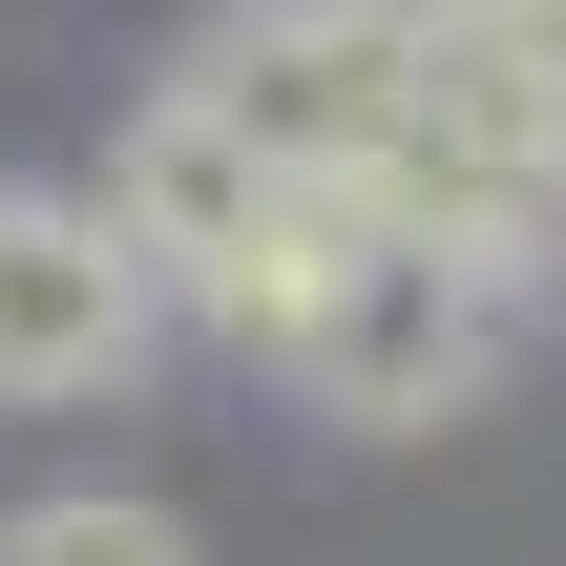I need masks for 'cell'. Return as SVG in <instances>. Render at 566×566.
<instances>
[{
    "instance_id": "cell-3",
    "label": "cell",
    "mask_w": 566,
    "mask_h": 566,
    "mask_svg": "<svg viewBox=\"0 0 566 566\" xmlns=\"http://www.w3.org/2000/svg\"><path fill=\"white\" fill-rule=\"evenodd\" d=\"M399 63H420V0H231V21L168 63V105H210V126H231L252 168H294V189H378Z\"/></svg>"
},
{
    "instance_id": "cell-6",
    "label": "cell",
    "mask_w": 566,
    "mask_h": 566,
    "mask_svg": "<svg viewBox=\"0 0 566 566\" xmlns=\"http://www.w3.org/2000/svg\"><path fill=\"white\" fill-rule=\"evenodd\" d=\"M0 566H189V525L126 483H42V504H0Z\"/></svg>"
},
{
    "instance_id": "cell-1",
    "label": "cell",
    "mask_w": 566,
    "mask_h": 566,
    "mask_svg": "<svg viewBox=\"0 0 566 566\" xmlns=\"http://www.w3.org/2000/svg\"><path fill=\"white\" fill-rule=\"evenodd\" d=\"M357 210L420 231V252H462V273H525V294H546V252H566V21H462V0H420L399 147H378Z\"/></svg>"
},
{
    "instance_id": "cell-5",
    "label": "cell",
    "mask_w": 566,
    "mask_h": 566,
    "mask_svg": "<svg viewBox=\"0 0 566 566\" xmlns=\"http://www.w3.org/2000/svg\"><path fill=\"white\" fill-rule=\"evenodd\" d=\"M273 210H294V168H252L210 105H147V126H126V168H105V231H126V273H147L168 315H189V294H210Z\"/></svg>"
},
{
    "instance_id": "cell-4",
    "label": "cell",
    "mask_w": 566,
    "mask_h": 566,
    "mask_svg": "<svg viewBox=\"0 0 566 566\" xmlns=\"http://www.w3.org/2000/svg\"><path fill=\"white\" fill-rule=\"evenodd\" d=\"M168 336V294L126 273V231L84 189H0V420H63V399H126Z\"/></svg>"
},
{
    "instance_id": "cell-7",
    "label": "cell",
    "mask_w": 566,
    "mask_h": 566,
    "mask_svg": "<svg viewBox=\"0 0 566 566\" xmlns=\"http://www.w3.org/2000/svg\"><path fill=\"white\" fill-rule=\"evenodd\" d=\"M462 21H566V0H462Z\"/></svg>"
},
{
    "instance_id": "cell-2",
    "label": "cell",
    "mask_w": 566,
    "mask_h": 566,
    "mask_svg": "<svg viewBox=\"0 0 566 566\" xmlns=\"http://www.w3.org/2000/svg\"><path fill=\"white\" fill-rule=\"evenodd\" d=\"M504 357H525V273H462V252H420V231H357L336 294L273 336V378H294L315 420H378V441L504 399Z\"/></svg>"
}]
</instances>
